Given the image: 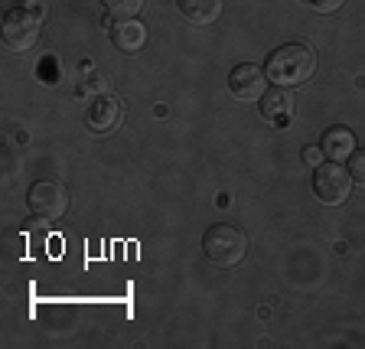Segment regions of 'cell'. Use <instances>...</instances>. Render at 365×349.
Here are the masks:
<instances>
[{
	"label": "cell",
	"instance_id": "cell-1",
	"mask_svg": "<svg viewBox=\"0 0 365 349\" xmlns=\"http://www.w3.org/2000/svg\"><path fill=\"white\" fill-rule=\"evenodd\" d=\"M264 72H267V82L281 85V88L304 85L317 72V53L307 43H287L267 56Z\"/></svg>",
	"mask_w": 365,
	"mask_h": 349
},
{
	"label": "cell",
	"instance_id": "cell-2",
	"mask_svg": "<svg viewBox=\"0 0 365 349\" xmlns=\"http://www.w3.org/2000/svg\"><path fill=\"white\" fill-rule=\"evenodd\" d=\"M202 248L209 255V261L219 268H235L238 261L245 258L248 251V236H245L238 226H228V222H219L205 232L202 238Z\"/></svg>",
	"mask_w": 365,
	"mask_h": 349
},
{
	"label": "cell",
	"instance_id": "cell-3",
	"mask_svg": "<svg viewBox=\"0 0 365 349\" xmlns=\"http://www.w3.org/2000/svg\"><path fill=\"white\" fill-rule=\"evenodd\" d=\"M39 33H43V20H39L36 10L16 7L4 14V26H0V39H4V49L7 53H30L36 46Z\"/></svg>",
	"mask_w": 365,
	"mask_h": 349
},
{
	"label": "cell",
	"instance_id": "cell-4",
	"mask_svg": "<svg viewBox=\"0 0 365 349\" xmlns=\"http://www.w3.org/2000/svg\"><path fill=\"white\" fill-rule=\"evenodd\" d=\"M352 173L349 167H342L339 160H329V163H319L313 167V196L327 206H339L349 199L352 193Z\"/></svg>",
	"mask_w": 365,
	"mask_h": 349
},
{
	"label": "cell",
	"instance_id": "cell-5",
	"mask_svg": "<svg viewBox=\"0 0 365 349\" xmlns=\"http://www.w3.org/2000/svg\"><path fill=\"white\" fill-rule=\"evenodd\" d=\"M26 209H30V216H36V219H43V222L62 219V216H66V209H68L66 183H59V180H36L30 186V193H26Z\"/></svg>",
	"mask_w": 365,
	"mask_h": 349
},
{
	"label": "cell",
	"instance_id": "cell-6",
	"mask_svg": "<svg viewBox=\"0 0 365 349\" xmlns=\"http://www.w3.org/2000/svg\"><path fill=\"white\" fill-rule=\"evenodd\" d=\"M121 118H124L121 98H114L108 91L98 95V98H91L88 108H85V124H88L91 134H114L121 128Z\"/></svg>",
	"mask_w": 365,
	"mask_h": 349
},
{
	"label": "cell",
	"instance_id": "cell-7",
	"mask_svg": "<svg viewBox=\"0 0 365 349\" xmlns=\"http://www.w3.org/2000/svg\"><path fill=\"white\" fill-rule=\"evenodd\" d=\"M228 88L238 101H261L267 88V72L255 62H242L228 72Z\"/></svg>",
	"mask_w": 365,
	"mask_h": 349
},
{
	"label": "cell",
	"instance_id": "cell-8",
	"mask_svg": "<svg viewBox=\"0 0 365 349\" xmlns=\"http://www.w3.org/2000/svg\"><path fill=\"white\" fill-rule=\"evenodd\" d=\"M111 43L121 49V53L134 56L147 46V26L137 16H118L111 23Z\"/></svg>",
	"mask_w": 365,
	"mask_h": 349
},
{
	"label": "cell",
	"instance_id": "cell-9",
	"mask_svg": "<svg viewBox=\"0 0 365 349\" xmlns=\"http://www.w3.org/2000/svg\"><path fill=\"white\" fill-rule=\"evenodd\" d=\"M356 153V134L342 124H333V128L323 131V157L329 160H349Z\"/></svg>",
	"mask_w": 365,
	"mask_h": 349
},
{
	"label": "cell",
	"instance_id": "cell-10",
	"mask_svg": "<svg viewBox=\"0 0 365 349\" xmlns=\"http://www.w3.org/2000/svg\"><path fill=\"white\" fill-rule=\"evenodd\" d=\"M261 118H267L271 124H290L294 121V98L287 95V88H277L264 91L261 98Z\"/></svg>",
	"mask_w": 365,
	"mask_h": 349
},
{
	"label": "cell",
	"instance_id": "cell-11",
	"mask_svg": "<svg viewBox=\"0 0 365 349\" xmlns=\"http://www.w3.org/2000/svg\"><path fill=\"white\" fill-rule=\"evenodd\" d=\"M176 7H180V14L190 23H196V26H209V23L219 20L222 0H176Z\"/></svg>",
	"mask_w": 365,
	"mask_h": 349
},
{
	"label": "cell",
	"instance_id": "cell-12",
	"mask_svg": "<svg viewBox=\"0 0 365 349\" xmlns=\"http://www.w3.org/2000/svg\"><path fill=\"white\" fill-rule=\"evenodd\" d=\"M111 16H137V10L144 7V0H101Z\"/></svg>",
	"mask_w": 365,
	"mask_h": 349
},
{
	"label": "cell",
	"instance_id": "cell-13",
	"mask_svg": "<svg viewBox=\"0 0 365 349\" xmlns=\"http://www.w3.org/2000/svg\"><path fill=\"white\" fill-rule=\"evenodd\" d=\"M108 91V82L101 76H91V79H85V82H78V95H85V98H98V95H105Z\"/></svg>",
	"mask_w": 365,
	"mask_h": 349
},
{
	"label": "cell",
	"instance_id": "cell-14",
	"mask_svg": "<svg viewBox=\"0 0 365 349\" xmlns=\"http://www.w3.org/2000/svg\"><path fill=\"white\" fill-rule=\"evenodd\" d=\"M349 173H352V183L365 190V147L349 157Z\"/></svg>",
	"mask_w": 365,
	"mask_h": 349
},
{
	"label": "cell",
	"instance_id": "cell-15",
	"mask_svg": "<svg viewBox=\"0 0 365 349\" xmlns=\"http://www.w3.org/2000/svg\"><path fill=\"white\" fill-rule=\"evenodd\" d=\"M307 4H310L317 14H333V10H339L346 0H307Z\"/></svg>",
	"mask_w": 365,
	"mask_h": 349
},
{
	"label": "cell",
	"instance_id": "cell-16",
	"mask_svg": "<svg viewBox=\"0 0 365 349\" xmlns=\"http://www.w3.org/2000/svg\"><path fill=\"white\" fill-rule=\"evenodd\" d=\"M304 160L310 163V167H319V163H323V147H319V151H317V147H307V151H304Z\"/></svg>",
	"mask_w": 365,
	"mask_h": 349
}]
</instances>
